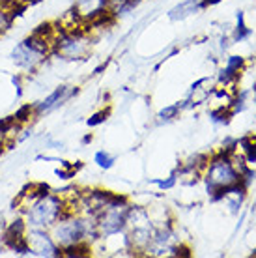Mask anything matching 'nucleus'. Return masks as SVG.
<instances>
[{
    "instance_id": "obj_9",
    "label": "nucleus",
    "mask_w": 256,
    "mask_h": 258,
    "mask_svg": "<svg viewBox=\"0 0 256 258\" xmlns=\"http://www.w3.org/2000/svg\"><path fill=\"white\" fill-rule=\"evenodd\" d=\"M94 163H96L101 170H109V168L114 167L116 157L110 154V152H107V150H99V152H96V155H94Z\"/></svg>"
},
{
    "instance_id": "obj_14",
    "label": "nucleus",
    "mask_w": 256,
    "mask_h": 258,
    "mask_svg": "<svg viewBox=\"0 0 256 258\" xmlns=\"http://www.w3.org/2000/svg\"><path fill=\"white\" fill-rule=\"evenodd\" d=\"M250 97H252V103H254V107H256V81H254V84H252V88H250Z\"/></svg>"
},
{
    "instance_id": "obj_6",
    "label": "nucleus",
    "mask_w": 256,
    "mask_h": 258,
    "mask_svg": "<svg viewBox=\"0 0 256 258\" xmlns=\"http://www.w3.org/2000/svg\"><path fill=\"white\" fill-rule=\"evenodd\" d=\"M109 8H110V0H75L71 10H73V13L77 15V19L86 28L88 25H94L97 21L114 19L110 15Z\"/></svg>"
},
{
    "instance_id": "obj_4",
    "label": "nucleus",
    "mask_w": 256,
    "mask_h": 258,
    "mask_svg": "<svg viewBox=\"0 0 256 258\" xmlns=\"http://www.w3.org/2000/svg\"><path fill=\"white\" fill-rule=\"evenodd\" d=\"M92 43H94V36L86 28L62 30L58 26V32L52 41V56L60 58L62 62H81L88 58Z\"/></svg>"
},
{
    "instance_id": "obj_11",
    "label": "nucleus",
    "mask_w": 256,
    "mask_h": 258,
    "mask_svg": "<svg viewBox=\"0 0 256 258\" xmlns=\"http://www.w3.org/2000/svg\"><path fill=\"white\" fill-rule=\"evenodd\" d=\"M152 183H154V185H157L161 191H170V189L178 183V176H176V172H174V174H170L168 178H165V180H154Z\"/></svg>"
},
{
    "instance_id": "obj_2",
    "label": "nucleus",
    "mask_w": 256,
    "mask_h": 258,
    "mask_svg": "<svg viewBox=\"0 0 256 258\" xmlns=\"http://www.w3.org/2000/svg\"><path fill=\"white\" fill-rule=\"evenodd\" d=\"M200 180L204 181L208 193L213 197L223 189L241 183V176L234 167L228 152L221 150L213 155H208L204 167H202V172H200Z\"/></svg>"
},
{
    "instance_id": "obj_10",
    "label": "nucleus",
    "mask_w": 256,
    "mask_h": 258,
    "mask_svg": "<svg viewBox=\"0 0 256 258\" xmlns=\"http://www.w3.org/2000/svg\"><path fill=\"white\" fill-rule=\"evenodd\" d=\"M181 109H183V105H181V103L168 105V107H165L163 110H159L157 118H159V122H170V120H174V118L179 116Z\"/></svg>"
},
{
    "instance_id": "obj_5",
    "label": "nucleus",
    "mask_w": 256,
    "mask_h": 258,
    "mask_svg": "<svg viewBox=\"0 0 256 258\" xmlns=\"http://www.w3.org/2000/svg\"><path fill=\"white\" fill-rule=\"evenodd\" d=\"M25 241L28 245L30 256L36 258H60L62 251L54 243L51 232L43 228H26Z\"/></svg>"
},
{
    "instance_id": "obj_13",
    "label": "nucleus",
    "mask_w": 256,
    "mask_h": 258,
    "mask_svg": "<svg viewBox=\"0 0 256 258\" xmlns=\"http://www.w3.org/2000/svg\"><path fill=\"white\" fill-rule=\"evenodd\" d=\"M6 2L12 8H21V10H25L26 6H30V4L38 2V0H6Z\"/></svg>"
},
{
    "instance_id": "obj_8",
    "label": "nucleus",
    "mask_w": 256,
    "mask_h": 258,
    "mask_svg": "<svg viewBox=\"0 0 256 258\" xmlns=\"http://www.w3.org/2000/svg\"><path fill=\"white\" fill-rule=\"evenodd\" d=\"M17 12H21V8H12V6H0V36L4 32H8L13 25L15 15H19Z\"/></svg>"
},
{
    "instance_id": "obj_7",
    "label": "nucleus",
    "mask_w": 256,
    "mask_h": 258,
    "mask_svg": "<svg viewBox=\"0 0 256 258\" xmlns=\"http://www.w3.org/2000/svg\"><path fill=\"white\" fill-rule=\"evenodd\" d=\"M77 92H79L77 86H75V88H73V86H66V84L56 86V88L52 92H49L41 101L34 103V114H36V118L43 116V114H49L51 110L58 109L60 105H64L66 101H70Z\"/></svg>"
},
{
    "instance_id": "obj_3",
    "label": "nucleus",
    "mask_w": 256,
    "mask_h": 258,
    "mask_svg": "<svg viewBox=\"0 0 256 258\" xmlns=\"http://www.w3.org/2000/svg\"><path fill=\"white\" fill-rule=\"evenodd\" d=\"M155 234V225L146 206H129L125 217V236H127L131 256L146 254V249Z\"/></svg>"
},
{
    "instance_id": "obj_1",
    "label": "nucleus",
    "mask_w": 256,
    "mask_h": 258,
    "mask_svg": "<svg viewBox=\"0 0 256 258\" xmlns=\"http://www.w3.org/2000/svg\"><path fill=\"white\" fill-rule=\"evenodd\" d=\"M49 232L62 256H90V247L99 238L96 217L81 212H66Z\"/></svg>"
},
{
    "instance_id": "obj_12",
    "label": "nucleus",
    "mask_w": 256,
    "mask_h": 258,
    "mask_svg": "<svg viewBox=\"0 0 256 258\" xmlns=\"http://www.w3.org/2000/svg\"><path fill=\"white\" fill-rule=\"evenodd\" d=\"M109 109H101V110H97V112H94V114H92V116L88 118V125L90 127H96V125H99V123H103L105 122V120H107V118H109Z\"/></svg>"
}]
</instances>
